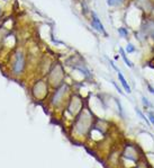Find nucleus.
I'll return each instance as SVG.
<instances>
[{"mask_svg":"<svg viewBox=\"0 0 154 168\" xmlns=\"http://www.w3.org/2000/svg\"><path fill=\"white\" fill-rule=\"evenodd\" d=\"M135 8L146 16H154V0H133Z\"/></svg>","mask_w":154,"mask_h":168,"instance_id":"nucleus-1","label":"nucleus"},{"mask_svg":"<svg viewBox=\"0 0 154 168\" xmlns=\"http://www.w3.org/2000/svg\"><path fill=\"white\" fill-rule=\"evenodd\" d=\"M63 75H64V72H63V69H62V65L56 63V65H54L53 69L50 71L48 77H50L51 80H53L52 83H54V84H55V83H56V84H60L61 80H62V78H63Z\"/></svg>","mask_w":154,"mask_h":168,"instance_id":"nucleus-2","label":"nucleus"},{"mask_svg":"<svg viewBox=\"0 0 154 168\" xmlns=\"http://www.w3.org/2000/svg\"><path fill=\"white\" fill-rule=\"evenodd\" d=\"M25 67V58H24V54L18 52L16 54V59H15V62H14V71L15 73H20L23 71Z\"/></svg>","mask_w":154,"mask_h":168,"instance_id":"nucleus-3","label":"nucleus"},{"mask_svg":"<svg viewBox=\"0 0 154 168\" xmlns=\"http://www.w3.org/2000/svg\"><path fill=\"white\" fill-rule=\"evenodd\" d=\"M91 26L96 29L97 32L103 33V34H105V35L107 36V33H106V31H105V27H103V23H101L100 19L98 18V16H97L96 13L91 14Z\"/></svg>","mask_w":154,"mask_h":168,"instance_id":"nucleus-4","label":"nucleus"},{"mask_svg":"<svg viewBox=\"0 0 154 168\" xmlns=\"http://www.w3.org/2000/svg\"><path fill=\"white\" fill-rule=\"evenodd\" d=\"M123 156L125 158H127L129 160H133V162H137V151H136V148L133 147V146H127L124 152H123Z\"/></svg>","mask_w":154,"mask_h":168,"instance_id":"nucleus-5","label":"nucleus"},{"mask_svg":"<svg viewBox=\"0 0 154 168\" xmlns=\"http://www.w3.org/2000/svg\"><path fill=\"white\" fill-rule=\"evenodd\" d=\"M128 0H107V5L111 8H122L127 4Z\"/></svg>","mask_w":154,"mask_h":168,"instance_id":"nucleus-6","label":"nucleus"},{"mask_svg":"<svg viewBox=\"0 0 154 168\" xmlns=\"http://www.w3.org/2000/svg\"><path fill=\"white\" fill-rule=\"evenodd\" d=\"M118 73V79H119V81H120V84H122V86H123V88H124V90L126 91L127 94H130V87H129V85H128V83H127V80L125 79V77L123 76V73L120 71L119 72H117Z\"/></svg>","mask_w":154,"mask_h":168,"instance_id":"nucleus-7","label":"nucleus"},{"mask_svg":"<svg viewBox=\"0 0 154 168\" xmlns=\"http://www.w3.org/2000/svg\"><path fill=\"white\" fill-rule=\"evenodd\" d=\"M119 54H120V57L123 58V60H124V62L126 63V65H128L129 68H134V65H133V62L129 60L128 58H127V55H126V51L123 49V47H119Z\"/></svg>","mask_w":154,"mask_h":168,"instance_id":"nucleus-8","label":"nucleus"},{"mask_svg":"<svg viewBox=\"0 0 154 168\" xmlns=\"http://www.w3.org/2000/svg\"><path fill=\"white\" fill-rule=\"evenodd\" d=\"M118 34L122 39H128L129 36V32L127 29V27H119L118 28Z\"/></svg>","mask_w":154,"mask_h":168,"instance_id":"nucleus-9","label":"nucleus"},{"mask_svg":"<svg viewBox=\"0 0 154 168\" xmlns=\"http://www.w3.org/2000/svg\"><path fill=\"white\" fill-rule=\"evenodd\" d=\"M125 51L127 52V53H134V52L136 51V47H135L132 43H128V44L126 45V47H125Z\"/></svg>","mask_w":154,"mask_h":168,"instance_id":"nucleus-10","label":"nucleus"},{"mask_svg":"<svg viewBox=\"0 0 154 168\" xmlns=\"http://www.w3.org/2000/svg\"><path fill=\"white\" fill-rule=\"evenodd\" d=\"M136 113H137V114H138V115L142 117V120H144V121L148 123V124H150V122H148V117H145V115L142 113V111H140L138 108H136Z\"/></svg>","mask_w":154,"mask_h":168,"instance_id":"nucleus-11","label":"nucleus"},{"mask_svg":"<svg viewBox=\"0 0 154 168\" xmlns=\"http://www.w3.org/2000/svg\"><path fill=\"white\" fill-rule=\"evenodd\" d=\"M142 102H143V104H144L146 107H151V106H152V105H151V103L148 102V99L146 98V97L142 96Z\"/></svg>","mask_w":154,"mask_h":168,"instance_id":"nucleus-12","label":"nucleus"},{"mask_svg":"<svg viewBox=\"0 0 154 168\" xmlns=\"http://www.w3.org/2000/svg\"><path fill=\"white\" fill-rule=\"evenodd\" d=\"M148 120H150V121H151V123L154 125V114L152 113V112L148 114Z\"/></svg>","mask_w":154,"mask_h":168,"instance_id":"nucleus-13","label":"nucleus"},{"mask_svg":"<svg viewBox=\"0 0 154 168\" xmlns=\"http://www.w3.org/2000/svg\"><path fill=\"white\" fill-rule=\"evenodd\" d=\"M148 91H150L151 94H153V95H154V88L151 86V85H148Z\"/></svg>","mask_w":154,"mask_h":168,"instance_id":"nucleus-14","label":"nucleus"},{"mask_svg":"<svg viewBox=\"0 0 154 168\" xmlns=\"http://www.w3.org/2000/svg\"><path fill=\"white\" fill-rule=\"evenodd\" d=\"M111 83H113V85H114V86H115V87H116V89L118 90V93H119V94H123V91L120 90V88H119V87H118V86L116 85V83H115V81H111Z\"/></svg>","mask_w":154,"mask_h":168,"instance_id":"nucleus-15","label":"nucleus"}]
</instances>
